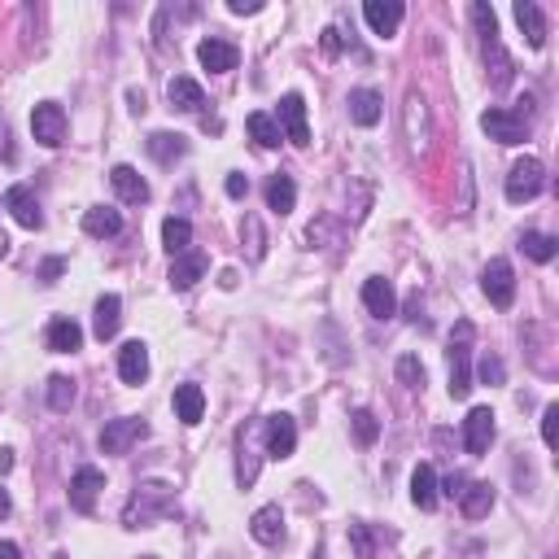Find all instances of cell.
I'll return each mask as SVG.
<instances>
[{
	"mask_svg": "<svg viewBox=\"0 0 559 559\" xmlns=\"http://www.w3.org/2000/svg\"><path fill=\"white\" fill-rule=\"evenodd\" d=\"M232 14H263V0H227Z\"/></svg>",
	"mask_w": 559,
	"mask_h": 559,
	"instance_id": "b9f144b4",
	"label": "cell"
},
{
	"mask_svg": "<svg viewBox=\"0 0 559 559\" xmlns=\"http://www.w3.org/2000/svg\"><path fill=\"white\" fill-rule=\"evenodd\" d=\"M14 467V450H0V472H9Z\"/></svg>",
	"mask_w": 559,
	"mask_h": 559,
	"instance_id": "681fc988",
	"label": "cell"
},
{
	"mask_svg": "<svg viewBox=\"0 0 559 559\" xmlns=\"http://www.w3.org/2000/svg\"><path fill=\"white\" fill-rule=\"evenodd\" d=\"M188 241H193V227H188V219H175V215H170V219L162 223V245L170 249V258L188 254Z\"/></svg>",
	"mask_w": 559,
	"mask_h": 559,
	"instance_id": "d6a6232c",
	"label": "cell"
},
{
	"mask_svg": "<svg viewBox=\"0 0 559 559\" xmlns=\"http://www.w3.org/2000/svg\"><path fill=\"white\" fill-rule=\"evenodd\" d=\"M542 184H546V170L537 158H520L507 175V201L511 206H525V201H534L542 193Z\"/></svg>",
	"mask_w": 559,
	"mask_h": 559,
	"instance_id": "5b68a950",
	"label": "cell"
},
{
	"mask_svg": "<svg viewBox=\"0 0 559 559\" xmlns=\"http://www.w3.org/2000/svg\"><path fill=\"white\" fill-rule=\"evenodd\" d=\"M201 275H206V254H179V258H175V263H170V289H193L197 280H201Z\"/></svg>",
	"mask_w": 559,
	"mask_h": 559,
	"instance_id": "603a6c76",
	"label": "cell"
},
{
	"mask_svg": "<svg viewBox=\"0 0 559 559\" xmlns=\"http://www.w3.org/2000/svg\"><path fill=\"white\" fill-rule=\"evenodd\" d=\"M402 14H407V9H402L398 0H367L363 5V18L376 35H393L398 23H402Z\"/></svg>",
	"mask_w": 559,
	"mask_h": 559,
	"instance_id": "ac0fdd59",
	"label": "cell"
},
{
	"mask_svg": "<svg viewBox=\"0 0 559 559\" xmlns=\"http://www.w3.org/2000/svg\"><path fill=\"white\" fill-rule=\"evenodd\" d=\"M407 140H411L415 149L429 145V105H424V97L419 92H407Z\"/></svg>",
	"mask_w": 559,
	"mask_h": 559,
	"instance_id": "cb8c5ba5",
	"label": "cell"
},
{
	"mask_svg": "<svg viewBox=\"0 0 559 559\" xmlns=\"http://www.w3.org/2000/svg\"><path fill=\"white\" fill-rule=\"evenodd\" d=\"M341 49V40H337V26H328V31H323V53H328V57H333V53Z\"/></svg>",
	"mask_w": 559,
	"mask_h": 559,
	"instance_id": "f6af8a7d",
	"label": "cell"
},
{
	"mask_svg": "<svg viewBox=\"0 0 559 559\" xmlns=\"http://www.w3.org/2000/svg\"><path fill=\"white\" fill-rule=\"evenodd\" d=\"M249 193V179L245 175H227V197H245Z\"/></svg>",
	"mask_w": 559,
	"mask_h": 559,
	"instance_id": "7bdbcfd3",
	"label": "cell"
},
{
	"mask_svg": "<svg viewBox=\"0 0 559 559\" xmlns=\"http://www.w3.org/2000/svg\"><path fill=\"white\" fill-rule=\"evenodd\" d=\"M315 559H323V546H319V551H315Z\"/></svg>",
	"mask_w": 559,
	"mask_h": 559,
	"instance_id": "f5cc1de1",
	"label": "cell"
},
{
	"mask_svg": "<svg viewBox=\"0 0 559 559\" xmlns=\"http://www.w3.org/2000/svg\"><path fill=\"white\" fill-rule=\"evenodd\" d=\"M263 433H267V455L271 459H289L293 446H297V424H293V415H271L267 424H263Z\"/></svg>",
	"mask_w": 559,
	"mask_h": 559,
	"instance_id": "4fadbf2b",
	"label": "cell"
},
{
	"mask_svg": "<svg viewBox=\"0 0 559 559\" xmlns=\"http://www.w3.org/2000/svg\"><path fill=\"white\" fill-rule=\"evenodd\" d=\"M520 245H525V254H529L534 263H551V258H555V249H559L555 236H542V232H525V236H520Z\"/></svg>",
	"mask_w": 559,
	"mask_h": 559,
	"instance_id": "e575fe53",
	"label": "cell"
},
{
	"mask_svg": "<svg viewBox=\"0 0 559 559\" xmlns=\"http://www.w3.org/2000/svg\"><path fill=\"white\" fill-rule=\"evenodd\" d=\"M398 381H402L407 390H419V385H424V367H419L415 354H402V359H398Z\"/></svg>",
	"mask_w": 559,
	"mask_h": 559,
	"instance_id": "8d00e7d4",
	"label": "cell"
},
{
	"mask_svg": "<svg viewBox=\"0 0 559 559\" xmlns=\"http://www.w3.org/2000/svg\"><path fill=\"white\" fill-rule=\"evenodd\" d=\"M5 254H9V241H5V232H0V258H5Z\"/></svg>",
	"mask_w": 559,
	"mask_h": 559,
	"instance_id": "816d5d0a",
	"label": "cell"
},
{
	"mask_svg": "<svg viewBox=\"0 0 559 559\" xmlns=\"http://www.w3.org/2000/svg\"><path fill=\"white\" fill-rule=\"evenodd\" d=\"M62 267H66L62 258H49V263H44V280H57V275H62Z\"/></svg>",
	"mask_w": 559,
	"mask_h": 559,
	"instance_id": "bcb514c9",
	"label": "cell"
},
{
	"mask_svg": "<svg viewBox=\"0 0 559 559\" xmlns=\"http://www.w3.org/2000/svg\"><path fill=\"white\" fill-rule=\"evenodd\" d=\"M245 127H249V136H254V140H258L263 149H275L280 140H284L271 114H249V119H245Z\"/></svg>",
	"mask_w": 559,
	"mask_h": 559,
	"instance_id": "836d02e7",
	"label": "cell"
},
{
	"mask_svg": "<svg viewBox=\"0 0 559 559\" xmlns=\"http://www.w3.org/2000/svg\"><path fill=\"white\" fill-rule=\"evenodd\" d=\"M167 97L175 110H184V114H197L201 105H206V92H201V83L197 79H188V74H175L167 88Z\"/></svg>",
	"mask_w": 559,
	"mask_h": 559,
	"instance_id": "7402d4cb",
	"label": "cell"
},
{
	"mask_svg": "<svg viewBox=\"0 0 559 559\" xmlns=\"http://www.w3.org/2000/svg\"><path fill=\"white\" fill-rule=\"evenodd\" d=\"M481 289H486V297L498 311H507L511 297H516V271H511L507 258H494V263L481 271Z\"/></svg>",
	"mask_w": 559,
	"mask_h": 559,
	"instance_id": "52a82bcc",
	"label": "cell"
},
{
	"mask_svg": "<svg viewBox=\"0 0 559 559\" xmlns=\"http://www.w3.org/2000/svg\"><path fill=\"white\" fill-rule=\"evenodd\" d=\"M275 127H284L280 136L284 140H293V145H311V127H306V101L297 97V92H289V97L280 101V122Z\"/></svg>",
	"mask_w": 559,
	"mask_h": 559,
	"instance_id": "8fae6325",
	"label": "cell"
},
{
	"mask_svg": "<svg viewBox=\"0 0 559 559\" xmlns=\"http://www.w3.org/2000/svg\"><path fill=\"white\" fill-rule=\"evenodd\" d=\"M83 232H88V236H97V241H105V236H119V232H122V215H119V210H110V206H92V210L83 215Z\"/></svg>",
	"mask_w": 559,
	"mask_h": 559,
	"instance_id": "4316f807",
	"label": "cell"
},
{
	"mask_svg": "<svg viewBox=\"0 0 559 559\" xmlns=\"http://www.w3.org/2000/svg\"><path fill=\"white\" fill-rule=\"evenodd\" d=\"M5 210H9L14 219L23 223L26 232H40V227H44V215H40V201H35V193H31L26 184H14V188H9V197H5Z\"/></svg>",
	"mask_w": 559,
	"mask_h": 559,
	"instance_id": "7c38bea8",
	"label": "cell"
},
{
	"mask_svg": "<svg viewBox=\"0 0 559 559\" xmlns=\"http://www.w3.org/2000/svg\"><path fill=\"white\" fill-rule=\"evenodd\" d=\"M481 127H486L489 140H498V145H520L529 136V122L520 119V114H511V110H486Z\"/></svg>",
	"mask_w": 559,
	"mask_h": 559,
	"instance_id": "ba28073f",
	"label": "cell"
},
{
	"mask_svg": "<svg viewBox=\"0 0 559 559\" xmlns=\"http://www.w3.org/2000/svg\"><path fill=\"white\" fill-rule=\"evenodd\" d=\"M516 23L525 31V40H529V49H542L546 44V18H542V9H537L534 0H516Z\"/></svg>",
	"mask_w": 559,
	"mask_h": 559,
	"instance_id": "44dd1931",
	"label": "cell"
},
{
	"mask_svg": "<svg viewBox=\"0 0 559 559\" xmlns=\"http://www.w3.org/2000/svg\"><path fill=\"white\" fill-rule=\"evenodd\" d=\"M184 153H188V140L175 136V131H153V136H149V158L162 162V167H170V162L184 158Z\"/></svg>",
	"mask_w": 559,
	"mask_h": 559,
	"instance_id": "f1b7e54d",
	"label": "cell"
},
{
	"mask_svg": "<svg viewBox=\"0 0 559 559\" xmlns=\"http://www.w3.org/2000/svg\"><path fill=\"white\" fill-rule=\"evenodd\" d=\"M363 306H367V315H376V319L398 315V293H393L390 280L371 275V280L363 284Z\"/></svg>",
	"mask_w": 559,
	"mask_h": 559,
	"instance_id": "2e32d148",
	"label": "cell"
},
{
	"mask_svg": "<svg viewBox=\"0 0 559 559\" xmlns=\"http://www.w3.org/2000/svg\"><path fill=\"white\" fill-rule=\"evenodd\" d=\"M245 232H249V241H254V258L263 254V232H258V219H245Z\"/></svg>",
	"mask_w": 559,
	"mask_h": 559,
	"instance_id": "ee69618b",
	"label": "cell"
},
{
	"mask_svg": "<svg viewBox=\"0 0 559 559\" xmlns=\"http://www.w3.org/2000/svg\"><path fill=\"white\" fill-rule=\"evenodd\" d=\"M5 516H9V494L0 489V520H5Z\"/></svg>",
	"mask_w": 559,
	"mask_h": 559,
	"instance_id": "f907efd6",
	"label": "cell"
},
{
	"mask_svg": "<svg viewBox=\"0 0 559 559\" xmlns=\"http://www.w3.org/2000/svg\"><path fill=\"white\" fill-rule=\"evenodd\" d=\"M354 438H359V446H371L381 438V424H376L371 411H354Z\"/></svg>",
	"mask_w": 559,
	"mask_h": 559,
	"instance_id": "74e56055",
	"label": "cell"
},
{
	"mask_svg": "<svg viewBox=\"0 0 559 559\" xmlns=\"http://www.w3.org/2000/svg\"><path fill=\"white\" fill-rule=\"evenodd\" d=\"M49 407L53 411H71L74 407V381L71 376H49Z\"/></svg>",
	"mask_w": 559,
	"mask_h": 559,
	"instance_id": "d590c367",
	"label": "cell"
},
{
	"mask_svg": "<svg viewBox=\"0 0 559 559\" xmlns=\"http://www.w3.org/2000/svg\"><path fill=\"white\" fill-rule=\"evenodd\" d=\"M472 323L459 319L450 333V398H467L472 393Z\"/></svg>",
	"mask_w": 559,
	"mask_h": 559,
	"instance_id": "3957f363",
	"label": "cell"
},
{
	"mask_svg": "<svg viewBox=\"0 0 559 559\" xmlns=\"http://www.w3.org/2000/svg\"><path fill=\"white\" fill-rule=\"evenodd\" d=\"M0 559H23V551L14 542H0Z\"/></svg>",
	"mask_w": 559,
	"mask_h": 559,
	"instance_id": "7dc6e473",
	"label": "cell"
},
{
	"mask_svg": "<svg viewBox=\"0 0 559 559\" xmlns=\"http://www.w3.org/2000/svg\"><path fill=\"white\" fill-rule=\"evenodd\" d=\"M263 193H267V210H275V215H289L293 206H297V188H293L289 175H271Z\"/></svg>",
	"mask_w": 559,
	"mask_h": 559,
	"instance_id": "4dcf8cb0",
	"label": "cell"
},
{
	"mask_svg": "<svg viewBox=\"0 0 559 559\" xmlns=\"http://www.w3.org/2000/svg\"><path fill=\"white\" fill-rule=\"evenodd\" d=\"M236 57H241V53H236V44H227V40H215V35L197 44V62H201V66H206L210 74L236 71Z\"/></svg>",
	"mask_w": 559,
	"mask_h": 559,
	"instance_id": "5bb4252c",
	"label": "cell"
},
{
	"mask_svg": "<svg viewBox=\"0 0 559 559\" xmlns=\"http://www.w3.org/2000/svg\"><path fill=\"white\" fill-rule=\"evenodd\" d=\"M503 376H507L503 359H494V354H489V359H481V381H486V385H503Z\"/></svg>",
	"mask_w": 559,
	"mask_h": 559,
	"instance_id": "ab89813d",
	"label": "cell"
},
{
	"mask_svg": "<svg viewBox=\"0 0 559 559\" xmlns=\"http://www.w3.org/2000/svg\"><path fill=\"white\" fill-rule=\"evenodd\" d=\"M350 542H354V555L371 559V537H367V525H350Z\"/></svg>",
	"mask_w": 559,
	"mask_h": 559,
	"instance_id": "60d3db41",
	"label": "cell"
},
{
	"mask_svg": "<svg viewBox=\"0 0 559 559\" xmlns=\"http://www.w3.org/2000/svg\"><path fill=\"white\" fill-rule=\"evenodd\" d=\"M149 438V424L140 415H122V419H110L105 429H101V450L105 455H127L136 441Z\"/></svg>",
	"mask_w": 559,
	"mask_h": 559,
	"instance_id": "277c9868",
	"label": "cell"
},
{
	"mask_svg": "<svg viewBox=\"0 0 559 559\" xmlns=\"http://www.w3.org/2000/svg\"><path fill=\"white\" fill-rule=\"evenodd\" d=\"M489 441H494V411L489 407H472L467 419H463V450L481 459L489 450Z\"/></svg>",
	"mask_w": 559,
	"mask_h": 559,
	"instance_id": "9c48e42d",
	"label": "cell"
},
{
	"mask_svg": "<svg viewBox=\"0 0 559 559\" xmlns=\"http://www.w3.org/2000/svg\"><path fill=\"white\" fill-rule=\"evenodd\" d=\"M119 376L127 381V385H140L149 376V350L145 341H127L119 350Z\"/></svg>",
	"mask_w": 559,
	"mask_h": 559,
	"instance_id": "ffe728a7",
	"label": "cell"
},
{
	"mask_svg": "<svg viewBox=\"0 0 559 559\" xmlns=\"http://www.w3.org/2000/svg\"><path fill=\"white\" fill-rule=\"evenodd\" d=\"M119 323H122V302H119V293H105L97 302V319H92V333H97L101 341H110V337H119Z\"/></svg>",
	"mask_w": 559,
	"mask_h": 559,
	"instance_id": "d4e9b609",
	"label": "cell"
},
{
	"mask_svg": "<svg viewBox=\"0 0 559 559\" xmlns=\"http://www.w3.org/2000/svg\"><path fill=\"white\" fill-rule=\"evenodd\" d=\"M472 23H477V31H481L486 66L494 71L489 74V83H494V88H507L511 83V57H507V49H503V40H498V18H494V9H489L486 0L472 5Z\"/></svg>",
	"mask_w": 559,
	"mask_h": 559,
	"instance_id": "7a4b0ae2",
	"label": "cell"
},
{
	"mask_svg": "<svg viewBox=\"0 0 559 559\" xmlns=\"http://www.w3.org/2000/svg\"><path fill=\"white\" fill-rule=\"evenodd\" d=\"M175 415H179L184 424H197V419L206 415V393H201V385H179V390H175Z\"/></svg>",
	"mask_w": 559,
	"mask_h": 559,
	"instance_id": "1f68e13d",
	"label": "cell"
},
{
	"mask_svg": "<svg viewBox=\"0 0 559 559\" xmlns=\"http://www.w3.org/2000/svg\"><path fill=\"white\" fill-rule=\"evenodd\" d=\"M463 503V516L467 520H481V516H489V507H494V486L489 481H472V486L459 494Z\"/></svg>",
	"mask_w": 559,
	"mask_h": 559,
	"instance_id": "f546056e",
	"label": "cell"
},
{
	"mask_svg": "<svg viewBox=\"0 0 559 559\" xmlns=\"http://www.w3.org/2000/svg\"><path fill=\"white\" fill-rule=\"evenodd\" d=\"M83 345V328L74 319H53L49 323V350L53 354H74Z\"/></svg>",
	"mask_w": 559,
	"mask_h": 559,
	"instance_id": "83f0119b",
	"label": "cell"
},
{
	"mask_svg": "<svg viewBox=\"0 0 559 559\" xmlns=\"http://www.w3.org/2000/svg\"><path fill=\"white\" fill-rule=\"evenodd\" d=\"M31 136H35L44 149H57L62 140H66V110L53 105V101L35 105V110H31Z\"/></svg>",
	"mask_w": 559,
	"mask_h": 559,
	"instance_id": "8992f818",
	"label": "cell"
},
{
	"mask_svg": "<svg viewBox=\"0 0 559 559\" xmlns=\"http://www.w3.org/2000/svg\"><path fill=\"white\" fill-rule=\"evenodd\" d=\"M167 516H175V489L162 486V481H145V486H136V494L127 498L122 525L127 529H149L153 520H167Z\"/></svg>",
	"mask_w": 559,
	"mask_h": 559,
	"instance_id": "6da1fadb",
	"label": "cell"
},
{
	"mask_svg": "<svg viewBox=\"0 0 559 559\" xmlns=\"http://www.w3.org/2000/svg\"><path fill=\"white\" fill-rule=\"evenodd\" d=\"M53 559H66V555H53Z\"/></svg>",
	"mask_w": 559,
	"mask_h": 559,
	"instance_id": "db71d44e",
	"label": "cell"
},
{
	"mask_svg": "<svg viewBox=\"0 0 559 559\" xmlns=\"http://www.w3.org/2000/svg\"><path fill=\"white\" fill-rule=\"evenodd\" d=\"M446 494H450V498H455V494H463V477H450V481H446Z\"/></svg>",
	"mask_w": 559,
	"mask_h": 559,
	"instance_id": "c3c4849f",
	"label": "cell"
},
{
	"mask_svg": "<svg viewBox=\"0 0 559 559\" xmlns=\"http://www.w3.org/2000/svg\"><path fill=\"white\" fill-rule=\"evenodd\" d=\"M249 534H254V542H263V546H280L284 542V511L275 507V503L258 507L254 520H249Z\"/></svg>",
	"mask_w": 559,
	"mask_h": 559,
	"instance_id": "9a60e30c",
	"label": "cell"
},
{
	"mask_svg": "<svg viewBox=\"0 0 559 559\" xmlns=\"http://www.w3.org/2000/svg\"><path fill=\"white\" fill-rule=\"evenodd\" d=\"M411 503L419 511H433L438 507V472L429 467V463H419L411 472Z\"/></svg>",
	"mask_w": 559,
	"mask_h": 559,
	"instance_id": "484cf974",
	"label": "cell"
},
{
	"mask_svg": "<svg viewBox=\"0 0 559 559\" xmlns=\"http://www.w3.org/2000/svg\"><path fill=\"white\" fill-rule=\"evenodd\" d=\"M105 489V472L101 467H79L71 477V507L79 516H88V511L97 507V494Z\"/></svg>",
	"mask_w": 559,
	"mask_h": 559,
	"instance_id": "30bf717a",
	"label": "cell"
},
{
	"mask_svg": "<svg viewBox=\"0 0 559 559\" xmlns=\"http://www.w3.org/2000/svg\"><path fill=\"white\" fill-rule=\"evenodd\" d=\"M381 114H385V101H381L376 88H354L350 92V119L359 122V127H376Z\"/></svg>",
	"mask_w": 559,
	"mask_h": 559,
	"instance_id": "d6986e66",
	"label": "cell"
},
{
	"mask_svg": "<svg viewBox=\"0 0 559 559\" xmlns=\"http://www.w3.org/2000/svg\"><path fill=\"white\" fill-rule=\"evenodd\" d=\"M110 184H114V193H119L127 206H145L149 201V184L136 167H114L110 170Z\"/></svg>",
	"mask_w": 559,
	"mask_h": 559,
	"instance_id": "e0dca14e",
	"label": "cell"
},
{
	"mask_svg": "<svg viewBox=\"0 0 559 559\" xmlns=\"http://www.w3.org/2000/svg\"><path fill=\"white\" fill-rule=\"evenodd\" d=\"M542 441L555 450V441H559V407H555V402L542 411Z\"/></svg>",
	"mask_w": 559,
	"mask_h": 559,
	"instance_id": "f35d334b",
	"label": "cell"
}]
</instances>
